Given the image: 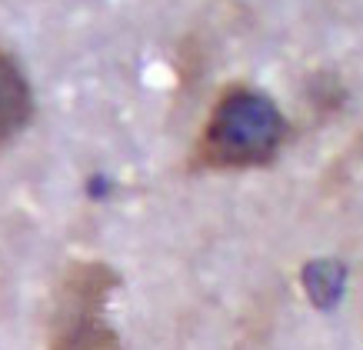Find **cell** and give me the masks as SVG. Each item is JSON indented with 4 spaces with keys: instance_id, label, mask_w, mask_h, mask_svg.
<instances>
[{
    "instance_id": "obj_1",
    "label": "cell",
    "mask_w": 363,
    "mask_h": 350,
    "mask_svg": "<svg viewBox=\"0 0 363 350\" xmlns=\"http://www.w3.org/2000/svg\"><path fill=\"white\" fill-rule=\"evenodd\" d=\"M286 137L284 114L274 100L250 87H230L217 100L203 137L197 147V160L207 167H253L267 164Z\"/></svg>"
},
{
    "instance_id": "obj_3",
    "label": "cell",
    "mask_w": 363,
    "mask_h": 350,
    "mask_svg": "<svg viewBox=\"0 0 363 350\" xmlns=\"http://www.w3.org/2000/svg\"><path fill=\"white\" fill-rule=\"evenodd\" d=\"M33 110L30 84L7 50H0V147L27 127Z\"/></svg>"
},
{
    "instance_id": "obj_2",
    "label": "cell",
    "mask_w": 363,
    "mask_h": 350,
    "mask_svg": "<svg viewBox=\"0 0 363 350\" xmlns=\"http://www.w3.org/2000/svg\"><path fill=\"white\" fill-rule=\"evenodd\" d=\"M117 274L107 263H74L54 297L50 350H123L117 330L107 320Z\"/></svg>"
}]
</instances>
